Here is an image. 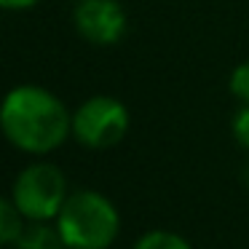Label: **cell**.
I'll return each mask as SVG.
<instances>
[{"label":"cell","mask_w":249,"mask_h":249,"mask_svg":"<svg viewBox=\"0 0 249 249\" xmlns=\"http://www.w3.org/2000/svg\"><path fill=\"white\" fill-rule=\"evenodd\" d=\"M0 134L27 156H49L72 137V113L51 89L19 83L0 99Z\"/></svg>","instance_id":"1"},{"label":"cell","mask_w":249,"mask_h":249,"mask_svg":"<svg viewBox=\"0 0 249 249\" xmlns=\"http://www.w3.org/2000/svg\"><path fill=\"white\" fill-rule=\"evenodd\" d=\"M54 222L67 249H110L121 233L118 206L91 188L70 190Z\"/></svg>","instance_id":"2"},{"label":"cell","mask_w":249,"mask_h":249,"mask_svg":"<svg viewBox=\"0 0 249 249\" xmlns=\"http://www.w3.org/2000/svg\"><path fill=\"white\" fill-rule=\"evenodd\" d=\"M14 249H67L56 222H27Z\"/></svg>","instance_id":"6"},{"label":"cell","mask_w":249,"mask_h":249,"mask_svg":"<svg viewBox=\"0 0 249 249\" xmlns=\"http://www.w3.org/2000/svg\"><path fill=\"white\" fill-rule=\"evenodd\" d=\"M131 249H193V247H190V241L185 236H179V233L166 231V228H156V231L142 233Z\"/></svg>","instance_id":"8"},{"label":"cell","mask_w":249,"mask_h":249,"mask_svg":"<svg viewBox=\"0 0 249 249\" xmlns=\"http://www.w3.org/2000/svg\"><path fill=\"white\" fill-rule=\"evenodd\" d=\"M27 228V220L11 196H0V247H14Z\"/></svg>","instance_id":"7"},{"label":"cell","mask_w":249,"mask_h":249,"mask_svg":"<svg viewBox=\"0 0 249 249\" xmlns=\"http://www.w3.org/2000/svg\"><path fill=\"white\" fill-rule=\"evenodd\" d=\"M228 89L241 105H249V59L238 62L228 75Z\"/></svg>","instance_id":"9"},{"label":"cell","mask_w":249,"mask_h":249,"mask_svg":"<svg viewBox=\"0 0 249 249\" xmlns=\"http://www.w3.org/2000/svg\"><path fill=\"white\" fill-rule=\"evenodd\" d=\"M67 196L70 188L65 172L51 161L27 163L11 185V198L27 222H54Z\"/></svg>","instance_id":"3"},{"label":"cell","mask_w":249,"mask_h":249,"mask_svg":"<svg viewBox=\"0 0 249 249\" xmlns=\"http://www.w3.org/2000/svg\"><path fill=\"white\" fill-rule=\"evenodd\" d=\"M129 107L113 94H91L72 110V140L86 150H110L129 134Z\"/></svg>","instance_id":"4"},{"label":"cell","mask_w":249,"mask_h":249,"mask_svg":"<svg viewBox=\"0 0 249 249\" xmlns=\"http://www.w3.org/2000/svg\"><path fill=\"white\" fill-rule=\"evenodd\" d=\"M231 134L241 150L249 153V105H241L231 121Z\"/></svg>","instance_id":"10"},{"label":"cell","mask_w":249,"mask_h":249,"mask_svg":"<svg viewBox=\"0 0 249 249\" xmlns=\"http://www.w3.org/2000/svg\"><path fill=\"white\" fill-rule=\"evenodd\" d=\"M70 19L78 38L97 49L121 43L129 30V17L121 0H75Z\"/></svg>","instance_id":"5"},{"label":"cell","mask_w":249,"mask_h":249,"mask_svg":"<svg viewBox=\"0 0 249 249\" xmlns=\"http://www.w3.org/2000/svg\"><path fill=\"white\" fill-rule=\"evenodd\" d=\"M40 0H0V11H11V14H22V11H33Z\"/></svg>","instance_id":"11"},{"label":"cell","mask_w":249,"mask_h":249,"mask_svg":"<svg viewBox=\"0 0 249 249\" xmlns=\"http://www.w3.org/2000/svg\"><path fill=\"white\" fill-rule=\"evenodd\" d=\"M244 185H247V188H249V166L244 169Z\"/></svg>","instance_id":"12"}]
</instances>
